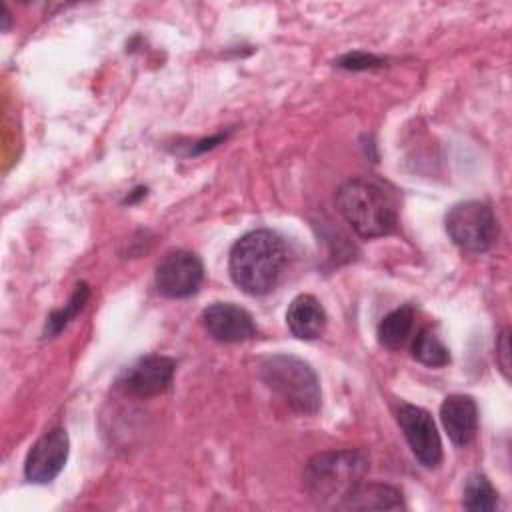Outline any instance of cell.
<instances>
[{
	"mask_svg": "<svg viewBox=\"0 0 512 512\" xmlns=\"http://www.w3.org/2000/svg\"><path fill=\"white\" fill-rule=\"evenodd\" d=\"M464 508L468 510H494L498 506V492L482 474H472L464 486Z\"/></svg>",
	"mask_w": 512,
	"mask_h": 512,
	"instance_id": "2e32d148",
	"label": "cell"
},
{
	"mask_svg": "<svg viewBox=\"0 0 512 512\" xmlns=\"http://www.w3.org/2000/svg\"><path fill=\"white\" fill-rule=\"evenodd\" d=\"M496 362L500 364V370L508 378L510 374V344H508V330L500 334V340L496 344Z\"/></svg>",
	"mask_w": 512,
	"mask_h": 512,
	"instance_id": "d6986e66",
	"label": "cell"
},
{
	"mask_svg": "<svg viewBox=\"0 0 512 512\" xmlns=\"http://www.w3.org/2000/svg\"><path fill=\"white\" fill-rule=\"evenodd\" d=\"M370 468L364 450H332L316 454L304 470L308 494L322 506L342 508L344 502L362 486V478Z\"/></svg>",
	"mask_w": 512,
	"mask_h": 512,
	"instance_id": "7a4b0ae2",
	"label": "cell"
},
{
	"mask_svg": "<svg viewBox=\"0 0 512 512\" xmlns=\"http://www.w3.org/2000/svg\"><path fill=\"white\" fill-rule=\"evenodd\" d=\"M336 208L362 238L392 234L398 224L392 196L380 184L366 178L346 180L336 190Z\"/></svg>",
	"mask_w": 512,
	"mask_h": 512,
	"instance_id": "3957f363",
	"label": "cell"
},
{
	"mask_svg": "<svg viewBox=\"0 0 512 512\" xmlns=\"http://www.w3.org/2000/svg\"><path fill=\"white\" fill-rule=\"evenodd\" d=\"M326 310L312 294L296 296L286 310V324L300 340H314L326 328Z\"/></svg>",
	"mask_w": 512,
	"mask_h": 512,
	"instance_id": "7c38bea8",
	"label": "cell"
},
{
	"mask_svg": "<svg viewBox=\"0 0 512 512\" xmlns=\"http://www.w3.org/2000/svg\"><path fill=\"white\" fill-rule=\"evenodd\" d=\"M204 330L218 342L234 344L256 336V324L250 312L232 302H214L202 312Z\"/></svg>",
	"mask_w": 512,
	"mask_h": 512,
	"instance_id": "30bf717a",
	"label": "cell"
},
{
	"mask_svg": "<svg viewBox=\"0 0 512 512\" xmlns=\"http://www.w3.org/2000/svg\"><path fill=\"white\" fill-rule=\"evenodd\" d=\"M342 508L344 510H402L404 500H402V494L392 486L362 484L344 502Z\"/></svg>",
	"mask_w": 512,
	"mask_h": 512,
	"instance_id": "4fadbf2b",
	"label": "cell"
},
{
	"mask_svg": "<svg viewBox=\"0 0 512 512\" xmlns=\"http://www.w3.org/2000/svg\"><path fill=\"white\" fill-rule=\"evenodd\" d=\"M286 264V242L272 230H252L232 246L228 268L242 292L264 296L278 286Z\"/></svg>",
	"mask_w": 512,
	"mask_h": 512,
	"instance_id": "6da1fadb",
	"label": "cell"
},
{
	"mask_svg": "<svg viewBox=\"0 0 512 512\" xmlns=\"http://www.w3.org/2000/svg\"><path fill=\"white\" fill-rule=\"evenodd\" d=\"M70 440L64 428H52L42 434L28 450L24 462V476L34 484L52 482L68 460Z\"/></svg>",
	"mask_w": 512,
	"mask_h": 512,
	"instance_id": "ba28073f",
	"label": "cell"
},
{
	"mask_svg": "<svg viewBox=\"0 0 512 512\" xmlns=\"http://www.w3.org/2000/svg\"><path fill=\"white\" fill-rule=\"evenodd\" d=\"M440 420L456 446H468L478 432V406L468 394H450L440 406Z\"/></svg>",
	"mask_w": 512,
	"mask_h": 512,
	"instance_id": "8fae6325",
	"label": "cell"
},
{
	"mask_svg": "<svg viewBox=\"0 0 512 512\" xmlns=\"http://www.w3.org/2000/svg\"><path fill=\"white\" fill-rule=\"evenodd\" d=\"M412 356L432 368H442L450 362V352L448 348L442 344V340L436 336V332L432 328H422L418 330V334L414 336L412 342Z\"/></svg>",
	"mask_w": 512,
	"mask_h": 512,
	"instance_id": "9a60e30c",
	"label": "cell"
},
{
	"mask_svg": "<svg viewBox=\"0 0 512 512\" xmlns=\"http://www.w3.org/2000/svg\"><path fill=\"white\" fill-rule=\"evenodd\" d=\"M204 280L202 260L190 250H172L156 266L154 282L166 298H186L198 292Z\"/></svg>",
	"mask_w": 512,
	"mask_h": 512,
	"instance_id": "8992f818",
	"label": "cell"
},
{
	"mask_svg": "<svg viewBox=\"0 0 512 512\" xmlns=\"http://www.w3.org/2000/svg\"><path fill=\"white\" fill-rule=\"evenodd\" d=\"M88 294H90L88 286H86L84 282L78 284L76 290H74V294H72V298L68 300V304H66L64 308L54 310V312L50 314V318H48V322H46V336H48V334H50V336L58 334V332L72 320V316H76V314L82 310V306H84L86 300H88Z\"/></svg>",
	"mask_w": 512,
	"mask_h": 512,
	"instance_id": "e0dca14e",
	"label": "cell"
},
{
	"mask_svg": "<svg viewBox=\"0 0 512 512\" xmlns=\"http://www.w3.org/2000/svg\"><path fill=\"white\" fill-rule=\"evenodd\" d=\"M380 64H382L380 58H376L372 54H364V52H352L338 60V66L348 68V70H366V68L380 66Z\"/></svg>",
	"mask_w": 512,
	"mask_h": 512,
	"instance_id": "ac0fdd59",
	"label": "cell"
},
{
	"mask_svg": "<svg viewBox=\"0 0 512 512\" xmlns=\"http://www.w3.org/2000/svg\"><path fill=\"white\" fill-rule=\"evenodd\" d=\"M414 328V308L412 306H400L386 314L382 322L378 324V342L388 350L402 348Z\"/></svg>",
	"mask_w": 512,
	"mask_h": 512,
	"instance_id": "5bb4252c",
	"label": "cell"
},
{
	"mask_svg": "<svg viewBox=\"0 0 512 512\" xmlns=\"http://www.w3.org/2000/svg\"><path fill=\"white\" fill-rule=\"evenodd\" d=\"M396 420L416 460L428 468L438 466L442 460V442L430 412L402 402L398 406Z\"/></svg>",
	"mask_w": 512,
	"mask_h": 512,
	"instance_id": "52a82bcc",
	"label": "cell"
},
{
	"mask_svg": "<svg viewBox=\"0 0 512 512\" xmlns=\"http://www.w3.org/2000/svg\"><path fill=\"white\" fill-rule=\"evenodd\" d=\"M444 224L450 240L466 252L488 250L498 234V224L492 208L478 200L454 204L448 210Z\"/></svg>",
	"mask_w": 512,
	"mask_h": 512,
	"instance_id": "5b68a950",
	"label": "cell"
},
{
	"mask_svg": "<svg viewBox=\"0 0 512 512\" xmlns=\"http://www.w3.org/2000/svg\"><path fill=\"white\" fill-rule=\"evenodd\" d=\"M262 382L298 414L320 410V382L304 360L290 354H274L260 364Z\"/></svg>",
	"mask_w": 512,
	"mask_h": 512,
	"instance_id": "277c9868",
	"label": "cell"
},
{
	"mask_svg": "<svg viewBox=\"0 0 512 512\" xmlns=\"http://www.w3.org/2000/svg\"><path fill=\"white\" fill-rule=\"evenodd\" d=\"M174 376V360L160 354H148L130 364L118 378V388L136 398L162 394Z\"/></svg>",
	"mask_w": 512,
	"mask_h": 512,
	"instance_id": "9c48e42d",
	"label": "cell"
}]
</instances>
